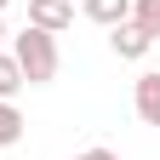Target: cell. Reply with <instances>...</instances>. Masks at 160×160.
<instances>
[{
    "label": "cell",
    "instance_id": "cell-7",
    "mask_svg": "<svg viewBox=\"0 0 160 160\" xmlns=\"http://www.w3.org/2000/svg\"><path fill=\"white\" fill-rule=\"evenodd\" d=\"M23 126H29V120L17 114V103H0V149H12V143H23Z\"/></svg>",
    "mask_w": 160,
    "mask_h": 160
},
{
    "label": "cell",
    "instance_id": "cell-11",
    "mask_svg": "<svg viewBox=\"0 0 160 160\" xmlns=\"http://www.w3.org/2000/svg\"><path fill=\"white\" fill-rule=\"evenodd\" d=\"M0 40H6V23H0Z\"/></svg>",
    "mask_w": 160,
    "mask_h": 160
},
{
    "label": "cell",
    "instance_id": "cell-9",
    "mask_svg": "<svg viewBox=\"0 0 160 160\" xmlns=\"http://www.w3.org/2000/svg\"><path fill=\"white\" fill-rule=\"evenodd\" d=\"M74 160H120L114 149H86V154H74Z\"/></svg>",
    "mask_w": 160,
    "mask_h": 160
},
{
    "label": "cell",
    "instance_id": "cell-12",
    "mask_svg": "<svg viewBox=\"0 0 160 160\" xmlns=\"http://www.w3.org/2000/svg\"><path fill=\"white\" fill-rule=\"evenodd\" d=\"M69 6H74V0H69Z\"/></svg>",
    "mask_w": 160,
    "mask_h": 160
},
{
    "label": "cell",
    "instance_id": "cell-1",
    "mask_svg": "<svg viewBox=\"0 0 160 160\" xmlns=\"http://www.w3.org/2000/svg\"><path fill=\"white\" fill-rule=\"evenodd\" d=\"M12 57H17V69H23L29 86H52L57 69H63V52H57V34L46 29H23V34H12Z\"/></svg>",
    "mask_w": 160,
    "mask_h": 160
},
{
    "label": "cell",
    "instance_id": "cell-10",
    "mask_svg": "<svg viewBox=\"0 0 160 160\" xmlns=\"http://www.w3.org/2000/svg\"><path fill=\"white\" fill-rule=\"evenodd\" d=\"M6 6H12V0H0V12H6Z\"/></svg>",
    "mask_w": 160,
    "mask_h": 160
},
{
    "label": "cell",
    "instance_id": "cell-8",
    "mask_svg": "<svg viewBox=\"0 0 160 160\" xmlns=\"http://www.w3.org/2000/svg\"><path fill=\"white\" fill-rule=\"evenodd\" d=\"M132 23L149 29V34L160 40V0H132Z\"/></svg>",
    "mask_w": 160,
    "mask_h": 160
},
{
    "label": "cell",
    "instance_id": "cell-2",
    "mask_svg": "<svg viewBox=\"0 0 160 160\" xmlns=\"http://www.w3.org/2000/svg\"><path fill=\"white\" fill-rule=\"evenodd\" d=\"M109 52H114V57H126V63H137V57H149V52H154V34H149V29H137L132 17H126V23H114V29H109Z\"/></svg>",
    "mask_w": 160,
    "mask_h": 160
},
{
    "label": "cell",
    "instance_id": "cell-3",
    "mask_svg": "<svg viewBox=\"0 0 160 160\" xmlns=\"http://www.w3.org/2000/svg\"><path fill=\"white\" fill-rule=\"evenodd\" d=\"M132 109H137V120H143V126H160V69L137 74V86H132Z\"/></svg>",
    "mask_w": 160,
    "mask_h": 160
},
{
    "label": "cell",
    "instance_id": "cell-4",
    "mask_svg": "<svg viewBox=\"0 0 160 160\" xmlns=\"http://www.w3.org/2000/svg\"><path fill=\"white\" fill-rule=\"evenodd\" d=\"M29 23L46 29V34H63L74 23V6H69V0H29Z\"/></svg>",
    "mask_w": 160,
    "mask_h": 160
},
{
    "label": "cell",
    "instance_id": "cell-5",
    "mask_svg": "<svg viewBox=\"0 0 160 160\" xmlns=\"http://www.w3.org/2000/svg\"><path fill=\"white\" fill-rule=\"evenodd\" d=\"M86 6V17L92 23H103V29H114V23H126L132 17V0H80Z\"/></svg>",
    "mask_w": 160,
    "mask_h": 160
},
{
    "label": "cell",
    "instance_id": "cell-6",
    "mask_svg": "<svg viewBox=\"0 0 160 160\" xmlns=\"http://www.w3.org/2000/svg\"><path fill=\"white\" fill-rule=\"evenodd\" d=\"M23 86H29V80H23V69H17V57H12V52H0V103H12Z\"/></svg>",
    "mask_w": 160,
    "mask_h": 160
}]
</instances>
